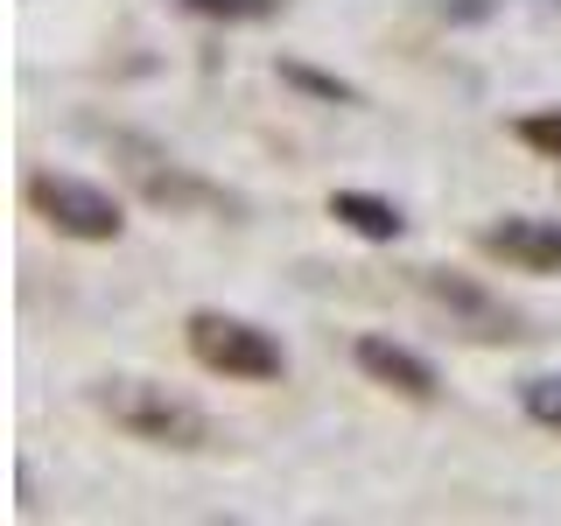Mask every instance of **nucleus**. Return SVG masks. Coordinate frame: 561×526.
<instances>
[{
	"mask_svg": "<svg viewBox=\"0 0 561 526\" xmlns=\"http://www.w3.org/2000/svg\"><path fill=\"white\" fill-rule=\"evenodd\" d=\"M92 408L113 421L127 443H148V449H169V456H204L218 449V421H210L197 400L169 393V386L154 379H99L92 386Z\"/></svg>",
	"mask_w": 561,
	"mask_h": 526,
	"instance_id": "f257e3e1",
	"label": "nucleus"
},
{
	"mask_svg": "<svg viewBox=\"0 0 561 526\" xmlns=\"http://www.w3.org/2000/svg\"><path fill=\"white\" fill-rule=\"evenodd\" d=\"M113 155H119V175L140 190V204L169 210V218H239L245 210L225 183L197 175L190 162H175L169 148H154V140H140V134H113Z\"/></svg>",
	"mask_w": 561,
	"mask_h": 526,
	"instance_id": "f03ea898",
	"label": "nucleus"
},
{
	"mask_svg": "<svg viewBox=\"0 0 561 526\" xmlns=\"http://www.w3.org/2000/svg\"><path fill=\"white\" fill-rule=\"evenodd\" d=\"M183 344L210 379L267 386V379L288 373V351H280L274 330H260L253 316H232V309H190L183 316Z\"/></svg>",
	"mask_w": 561,
	"mask_h": 526,
	"instance_id": "7ed1b4c3",
	"label": "nucleus"
},
{
	"mask_svg": "<svg viewBox=\"0 0 561 526\" xmlns=\"http://www.w3.org/2000/svg\"><path fill=\"white\" fill-rule=\"evenodd\" d=\"M22 204L57 239H78V245H113L127 232V210H119L113 190L84 183V175H64V169H28L22 175Z\"/></svg>",
	"mask_w": 561,
	"mask_h": 526,
	"instance_id": "20e7f679",
	"label": "nucleus"
},
{
	"mask_svg": "<svg viewBox=\"0 0 561 526\" xmlns=\"http://www.w3.org/2000/svg\"><path fill=\"white\" fill-rule=\"evenodd\" d=\"M421 295H428L435 309H449V323L463 330V338H478V344H519V338H534V330H526V316L505 309L499 295H491L484 281H470V274L421 267Z\"/></svg>",
	"mask_w": 561,
	"mask_h": 526,
	"instance_id": "39448f33",
	"label": "nucleus"
},
{
	"mask_svg": "<svg viewBox=\"0 0 561 526\" xmlns=\"http://www.w3.org/2000/svg\"><path fill=\"white\" fill-rule=\"evenodd\" d=\"M478 253L505 260L513 274H561V218H534V210H505L478 232Z\"/></svg>",
	"mask_w": 561,
	"mask_h": 526,
	"instance_id": "423d86ee",
	"label": "nucleus"
},
{
	"mask_svg": "<svg viewBox=\"0 0 561 526\" xmlns=\"http://www.w3.org/2000/svg\"><path fill=\"white\" fill-rule=\"evenodd\" d=\"M351 358H358V373L373 379V386H386V393H400V400H414V408H435V400H443V373H435L421 351L379 338V330H365V338L351 344Z\"/></svg>",
	"mask_w": 561,
	"mask_h": 526,
	"instance_id": "0eeeda50",
	"label": "nucleus"
},
{
	"mask_svg": "<svg viewBox=\"0 0 561 526\" xmlns=\"http://www.w3.org/2000/svg\"><path fill=\"white\" fill-rule=\"evenodd\" d=\"M330 218H337L344 232L373 239V245L408 239V210H400V204H386V197H373V190H330Z\"/></svg>",
	"mask_w": 561,
	"mask_h": 526,
	"instance_id": "6e6552de",
	"label": "nucleus"
},
{
	"mask_svg": "<svg viewBox=\"0 0 561 526\" xmlns=\"http://www.w3.org/2000/svg\"><path fill=\"white\" fill-rule=\"evenodd\" d=\"M519 414L534 421V428H554V435H561V373L519 379Z\"/></svg>",
	"mask_w": 561,
	"mask_h": 526,
	"instance_id": "1a4fd4ad",
	"label": "nucleus"
},
{
	"mask_svg": "<svg viewBox=\"0 0 561 526\" xmlns=\"http://www.w3.org/2000/svg\"><path fill=\"white\" fill-rule=\"evenodd\" d=\"M280 84H295V92H309V99H330V105H358V84H344V78H330V70H309V64H295V57H280Z\"/></svg>",
	"mask_w": 561,
	"mask_h": 526,
	"instance_id": "9d476101",
	"label": "nucleus"
},
{
	"mask_svg": "<svg viewBox=\"0 0 561 526\" xmlns=\"http://www.w3.org/2000/svg\"><path fill=\"white\" fill-rule=\"evenodd\" d=\"M183 14H204V22H274L280 0H175Z\"/></svg>",
	"mask_w": 561,
	"mask_h": 526,
	"instance_id": "9b49d317",
	"label": "nucleus"
},
{
	"mask_svg": "<svg viewBox=\"0 0 561 526\" xmlns=\"http://www.w3.org/2000/svg\"><path fill=\"white\" fill-rule=\"evenodd\" d=\"M513 134H519L534 155L561 162V105H548V113H519V119H513Z\"/></svg>",
	"mask_w": 561,
	"mask_h": 526,
	"instance_id": "f8f14e48",
	"label": "nucleus"
}]
</instances>
